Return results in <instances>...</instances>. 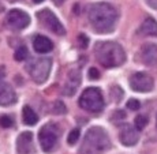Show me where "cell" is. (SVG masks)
Masks as SVG:
<instances>
[{"label":"cell","mask_w":157,"mask_h":154,"mask_svg":"<svg viewBox=\"0 0 157 154\" xmlns=\"http://www.w3.org/2000/svg\"><path fill=\"white\" fill-rule=\"evenodd\" d=\"M22 119L26 126H34V124H37V122H38L37 113L30 107H28V105H25L22 109Z\"/></svg>","instance_id":"e0dca14e"},{"label":"cell","mask_w":157,"mask_h":154,"mask_svg":"<svg viewBox=\"0 0 157 154\" xmlns=\"http://www.w3.org/2000/svg\"><path fill=\"white\" fill-rule=\"evenodd\" d=\"M141 62L149 67H157V45L156 44H145L140 52Z\"/></svg>","instance_id":"8fae6325"},{"label":"cell","mask_w":157,"mask_h":154,"mask_svg":"<svg viewBox=\"0 0 157 154\" xmlns=\"http://www.w3.org/2000/svg\"><path fill=\"white\" fill-rule=\"evenodd\" d=\"M7 25L14 30H22L30 25V17L22 10H11L7 14Z\"/></svg>","instance_id":"9c48e42d"},{"label":"cell","mask_w":157,"mask_h":154,"mask_svg":"<svg viewBox=\"0 0 157 154\" xmlns=\"http://www.w3.org/2000/svg\"><path fill=\"white\" fill-rule=\"evenodd\" d=\"M52 2H53V4H55V6H62L66 0H52Z\"/></svg>","instance_id":"4316f807"},{"label":"cell","mask_w":157,"mask_h":154,"mask_svg":"<svg viewBox=\"0 0 157 154\" xmlns=\"http://www.w3.org/2000/svg\"><path fill=\"white\" fill-rule=\"evenodd\" d=\"M13 124H14V122H13V119H11L10 116L3 115V116L0 117V126H2L3 128H10Z\"/></svg>","instance_id":"7402d4cb"},{"label":"cell","mask_w":157,"mask_h":154,"mask_svg":"<svg viewBox=\"0 0 157 154\" xmlns=\"http://www.w3.org/2000/svg\"><path fill=\"white\" fill-rule=\"evenodd\" d=\"M79 107L90 113H101L104 109V97H102L100 89L87 87L81 94Z\"/></svg>","instance_id":"5b68a950"},{"label":"cell","mask_w":157,"mask_h":154,"mask_svg":"<svg viewBox=\"0 0 157 154\" xmlns=\"http://www.w3.org/2000/svg\"><path fill=\"white\" fill-rule=\"evenodd\" d=\"M17 102L14 89L7 83H0V107H8Z\"/></svg>","instance_id":"5bb4252c"},{"label":"cell","mask_w":157,"mask_h":154,"mask_svg":"<svg viewBox=\"0 0 157 154\" xmlns=\"http://www.w3.org/2000/svg\"><path fill=\"white\" fill-rule=\"evenodd\" d=\"M17 150H18L19 154H32V153H34V145H33L32 131H25L18 137Z\"/></svg>","instance_id":"4fadbf2b"},{"label":"cell","mask_w":157,"mask_h":154,"mask_svg":"<svg viewBox=\"0 0 157 154\" xmlns=\"http://www.w3.org/2000/svg\"><path fill=\"white\" fill-rule=\"evenodd\" d=\"M87 77H89V79H92V81L98 79V78H100V72H98V70L96 67H92V68H89Z\"/></svg>","instance_id":"cb8c5ba5"},{"label":"cell","mask_w":157,"mask_h":154,"mask_svg":"<svg viewBox=\"0 0 157 154\" xmlns=\"http://www.w3.org/2000/svg\"><path fill=\"white\" fill-rule=\"evenodd\" d=\"M140 34L150 36V37H157V22L153 18H146L142 22L140 28Z\"/></svg>","instance_id":"2e32d148"},{"label":"cell","mask_w":157,"mask_h":154,"mask_svg":"<svg viewBox=\"0 0 157 154\" xmlns=\"http://www.w3.org/2000/svg\"><path fill=\"white\" fill-rule=\"evenodd\" d=\"M36 15H37V19L40 21L41 25H43L44 28H47L49 32L55 33V34H57V36L66 34L64 26L60 23V21L57 19V17L51 10L44 8V10H41V11H37Z\"/></svg>","instance_id":"52a82bcc"},{"label":"cell","mask_w":157,"mask_h":154,"mask_svg":"<svg viewBox=\"0 0 157 154\" xmlns=\"http://www.w3.org/2000/svg\"><path fill=\"white\" fill-rule=\"evenodd\" d=\"M78 42H79V47L81 48H86L87 47V42H89V38H87L85 34H79V37H78Z\"/></svg>","instance_id":"d4e9b609"},{"label":"cell","mask_w":157,"mask_h":154,"mask_svg":"<svg viewBox=\"0 0 157 154\" xmlns=\"http://www.w3.org/2000/svg\"><path fill=\"white\" fill-rule=\"evenodd\" d=\"M130 86L134 92L138 93H147L153 90L155 87V81L146 72H135L131 78H130Z\"/></svg>","instance_id":"ba28073f"},{"label":"cell","mask_w":157,"mask_h":154,"mask_svg":"<svg viewBox=\"0 0 157 154\" xmlns=\"http://www.w3.org/2000/svg\"><path fill=\"white\" fill-rule=\"evenodd\" d=\"M29 56V51L26 47H19L17 51H15V55H14V59L17 60V62H23L25 59H28Z\"/></svg>","instance_id":"ac0fdd59"},{"label":"cell","mask_w":157,"mask_h":154,"mask_svg":"<svg viewBox=\"0 0 157 154\" xmlns=\"http://www.w3.org/2000/svg\"><path fill=\"white\" fill-rule=\"evenodd\" d=\"M53 112H55L56 115H63L66 113V105L63 104L62 101H57L55 104V108H53Z\"/></svg>","instance_id":"603a6c76"},{"label":"cell","mask_w":157,"mask_h":154,"mask_svg":"<svg viewBox=\"0 0 157 154\" xmlns=\"http://www.w3.org/2000/svg\"><path fill=\"white\" fill-rule=\"evenodd\" d=\"M126 107H127V109H130V111H138L141 108V102L138 101L137 98H130L127 101V104H126Z\"/></svg>","instance_id":"44dd1931"},{"label":"cell","mask_w":157,"mask_h":154,"mask_svg":"<svg viewBox=\"0 0 157 154\" xmlns=\"http://www.w3.org/2000/svg\"><path fill=\"white\" fill-rule=\"evenodd\" d=\"M79 85H81V71L74 68V70L68 72L67 82L63 86V94L68 96V97L74 96L75 92L78 90V87H79Z\"/></svg>","instance_id":"7c38bea8"},{"label":"cell","mask_w":157,"mask_h":154,"mask_svg":"<svg viewBox=\"0 0 157 154\" xmlns=\"http://www.w3.org/2000/svg\"><path fill=\"white\" fill-rule=\"evenodd\" d=\"M146 3H147V4H149L152 8L157 10V0H146Z\"/></svg>","instance_id":"484cf974"},{"label":"cell","mask_w":157,"mask_h":154,"mask_svg":"<svg viewBox=\"0 0 157 154\" xmlns=\"http://www.w3.org/2000/svg\"><path fill=\"white\" fill-rule=\"evenodd\" d=\"M59 127L55 123H48L44 127H41L40 132H38V141H40V146L45 153L52 152L56 147L57 141H59Z\"/></svg>","instance_id":"8992f818"},{"label":"cell","mask_w":157,"mask_h":154,"mask_svg":"<svg viewBox=\"0 0 157 154\" xmlns=\"http://www.w3.org/2000/svg\"><path fill=\"white\" fill-rule=\"evenodd\" d=\"M33 48H34V51L37 53H48L52 51L53 44L45 36H37L34 38V41H33Z\"/></svg>","instance_id":"9a60e30c"},{"label":"cell","mask_w":157,"mask_h":154,"mask_svg":"<svg viewBox=\"0 0 157 154\" xmlns=\"http://www.w3.org/2000/svg\"><path fill=\"white\" fill-rule=\"evenodd\" d=\"M33 2H34V3H37V4H38V3H43L44 0H33Z\"/></svg>","instance_id":"83f0119b"},{"label":"cell","mask_w":157,"mask_h":154,"mask_svg":"<svg viewBox=\"0 0 157 154\" xmlns=\"http://www.w3.org/2000/svg\"><path fill=\"white\" fill-rule=\"evenodd\" d=\"M87 18L93 30L100 34H107L113 32L116 28L119 14L116 8L109 3H94L89 7Z\"/></svg>","instance_id":"6da1fadb"},{"label":"cell","mask_w":157,"mask_h":154,"mask_svg":"<svg viewBox=\"0 0 157 154\" xmlns=\"http://www.w3.org/2000/svg\"><path fill=\"white\" fill-rule=\"evenodd\" d=\"M79 135H81V131H79L78 128L71 130L70 134H68V137H67V142H68V145H70V146H72L74 143H77L78 139H79Z\"/></svg>","instance_id":"d6986e66"},{"label":"cell","mask_w":157,"mask_h":154,"mask_svg":"<svg viewBox=\"0 0 157 154\" xmlns=\"http://www.w3.org/2000/svg\"><path fill=\"white\" fill-rule=\"evenodd\" d=\"M11 2H15V0H11Z\"/></svg>","instance_id":"f1b7e54d"},{"label":"cell","mask_w":157,"mask_h":154,"mask_svg":"<svg viewBox=\"0 0 157 154\" xmlns=\"http://www.w3.org/2000/svg\"><path fill=\"white\" fill-rule=\"evenodd\" d=\"M111 147V139L101 127H92L86 132L79 154H102Z\"/></svg>","instance_id":"3957f363"},{"label":"cell","mask_w":157,"mask_h":154,"mask_svg":"<svg viewBox=\"0 0 157 154\" xmlns=\"http://www.w3.org/2000/svg\"><path fill=\"white\" fill-rule=\"evenodd\" d=\"M147 117L145 116V115H138L137 117H135V127H137V130H144L145 127L147 126Z\"/></svg>","instance_id":"ffe728a7"},{"label":"cell","mask_w":157,"mask_h":154,"mask_svg":"<svg viewBox=\"0 0 157 154\" xmlns=\"http://www.w3.org/2000/svg\"><path fill=\"white\" fill-rule=\"evenodd\" d=\"M119 139L124 146H134L140 141V130L131 124H122L119 131Z\"/></svg>","instance_id":"30bf717a"},{"label":"cell","mask_w":157,"mask_h":154,"mask_svg":"<svg viewBox=\"0 0 157 154\" xmlns=\"http://www.w3.org/2000/svg\"><path fill=\"white\" fill-rule=\"evenodd\" d=\"M94 55L97 62L105 68L120 67L126 62L124 49L117 42L113 41H101L94 47Z\"/></svg>","instance_id":"7a4b0ae2"},{"label":"cell","mask_w":157,"mask_h":154,"mask_svg":"<svg viewBox=\"0 0 157 154\" xmlns=\"http://www.w3.org/2000/svg\"><path fill=\"white\" fill-rule=\"evenodd\" d=\"M51 68H52V59H49V57L32 59L26 66V71L29 72L30 78L38 85L44 83L48 79Z\"/></svg>","instance_id":"277c9868"}]
</instances>
